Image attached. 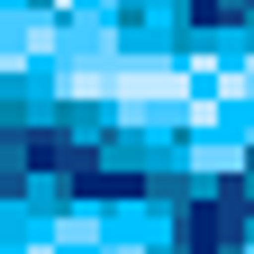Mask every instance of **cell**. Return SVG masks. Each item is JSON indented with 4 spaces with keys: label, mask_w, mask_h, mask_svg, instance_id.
I'll use <instances>...</instances> for the list:
<instances>
[{
    "label": "cell",
    "mask_w": 254,
    "mask_h": 254,
    "mask_svg": "<svg viewBox=\"0 0 254 254\" xmlns=\"http://www.w3.org/2000/svg\"><path fill=\"white\" fill-rule=\"evenodd\" d=\"M200 9H209V18H245L254 0H200Z\"/></svg>",
    "instance_id": "obj_1"
}]
</instances>
